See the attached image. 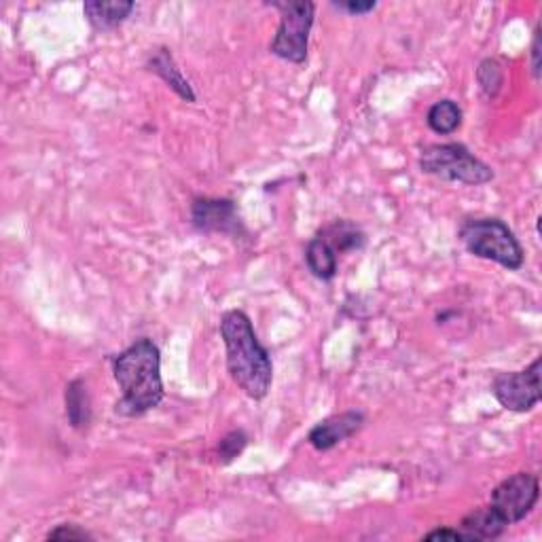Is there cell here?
<instances>
[{"mask_svg":"<svg viewBox=\"0 0 542 542\" xmlns=\"http://www.w3.org/2000/svg\"><path fill=\"white\" fill-rule=\"evenodd\" d=\"M191 223L202 233H223V236L240 238L246 229L238 214L236 202L227 197H200L191 206Z\"/></svg>","mask_w":542,"mask_h":542,"instance_id":"8","label":"cell"},{"mask_svg":"<svg viewBox=\"0 0 542 542\" xmlns=\"http://www.w3.org/2000/svg\"><path fill=\"white\" fill-rule=\"evenodd\" d=\"M424 540H451V542H464L462 534L458 528H439L432 530L424 536Z\"/></svg>","mask_w":542,"mask_h":542,"instance_id":"21","label":"cell"},{"mask_svg":"<svg viewBox=\"0 0 542 542\" xmlns=\"http://www.w3.org/2000/svg\"><path fill=\"white\" fill-rule=\"evenodd\" d=\"M269 5L280 13V26L269 51L280 60L303 64L307 60V43H310L316 5L310 0H274Z\"/></svg>","mask_w":542,"mask_h":542,"instance_id":"5","label":"cell"},{"mask_svg":"<svg viewBox=\"0 0 542 542\" xmlns=\"http://www.w3.org/2000/svg\"><path fill=\"white\" fill-rule=\"evenodd\" d=\"M134 9L136 5L132 0H89V3L83 5L87 22L92 24L96 32L115 30L128 20Z\"/></svg>","mask_w":542,"mask_h":542,"instance_id":"11","label":"cell"},{"mask_svg":"<svg viewBox=\"0 0 542 542\" xmlns=\"http://www.w3.org/2000/svg\"><path fill=\"white\" fill-rule=\"evenodd\" d=\"M460 240L473 257L494 261L509 271L523 267V248L513 229L500 219H468L460 227Z\"/></svg>","mask_w":542,"mask_h":542,"instance_id":"3","label":"cell"},{"mask_svg":"<svg viewBox=\"0 0 542 542\" xmlns=\"http://www.w3.org/2000/svg\"><path fill=\"white\" fill-rule=\"evenodd\" d=\"M420 168L445 183L485 185L494 180V170L460 142L430 144L420 155Z\"/></svg>","mask_w":542,"mask_h":542,"instance_id":"4","label":"cell"},{"mask_svg":"<svg viewBox=\"0 0 542 542\" xmlns=\"http://www.w3.org/2000/svg\"><path fill=\"white\" fill-rule=\"evenodd\" d=\"M305 263H307V267H310V271L318 280L329 282L337 274L339 259H337L335 248L318 233L316 238H312L310 242H307Z\"/></svg>","mask_w":542,"mask_h":542,"instance_id":"13","label":"cell"},{"mask_svg":"<svg viewBox=\"0 0 542 542\" xmlns=\"http://www.w3.org/2000/svg\"><path fill=\"white\" fill-rule=\"evenodd\" d=\"M426 123L435 134L441 136L454 134L462 125V108L458 106V102L443 98L428 108Z\"/></svg>","mask_w":542,"mask_h":542,"instance_id":"16","label":"cell"},{"mask_svg":"<svg viewBox=\"0 0 542 542\" xmlns=\"http://www.w3.org/2000/svg\"><path fill=\"white\" fill-rule=\"evenodd\" d=\"M477 81L481 85V92L487 98H496L504 83V72L500 62L494 58H485L477 68Z\"/></svg>","mask_w":542,"mask_h":542,"instance_id":"17","label":"cell"},{"mask_svg":"<svg viewBox=\"0 0 542 542\" xmlns=\"http://www.w3.org/2000/svg\"><path fill=\"white\" fill-rule=\"evenodd\" d=\"M246 445H248V435H246V432L244 430H231L229 435H225L221 439V443H219V458H221V462L229 464V462L236 460L242 454Z\"/></svg>","mask_w":542,"mask_h":542,"instance_id":"18","label":"cell"},{"mask_svg":"<svg viewBox=\"0 0 542 542\" xmlns=\"http://www.w3.org/2000/svg\"><path fill=\"white\" fill-rule=\"evenodd\" d=\"M320 236L335 248L337 255H341V252H350V250H360L367 240L363 229L356 227L350 221H335L329 227H324L320 231Z\"/></svg>","mask_w":542,"mask_h":542,"instance_id":"15","label":"cell"},{"mask_svg":"<svg viewBox=\"0 0 542 542\" xmlns=\"http://www.w3.org/2000/svg\"><path fill=\"white\" fill-rule=\"evenodd\" d=\"M147 66H149L151 72H155V75L172 89V92L178 98H183L185 102H191V104L197 100L189 79L183 75V70L178 68V64H176V60H174V56H172L168 47H161L155 53H151Z\"/></svg>","mask_w":542,"mask_h":542,"instance_id":"10","label":"cell"},{"mask_svg":"<svg viewBox=\"0 0 542 542\" xmlns=\"http://www.w3.org/2000/svg\"><path fill=\"white\" fill-rule=\"evenodd\" d=\"M507 528H509L507 521H504L492 507H481L471 511L458 526L464 542L494 540L500 538Z\"/></svg>","mask_w":542,"mask_h":542,"instance_id":"12","label":"cell"},{"mask_svg":"<svg viewBox=\"0 0 542 542\" xmlns=\"http://www.w3.org/2000/svg\"><path fill=\"white\" fill-rule=\"evenodd\" d=\"M363 426H365L363 411H343L316 424L310 430V435H307V441H310V445L318 451H329L341 441L354 437Z\"/></svg>","mask_w":542,"mask_h":542,"instance_id":"9","label":"cell"},{"mask_svg":"<svg viewBox=\"0 0 542 542\" xmlns=\"http://www.w3.org/2000/svg\"><path fill=\"white\" fill-rule=\"evenodd\" d=\"M49 540H94V534H89L77 523H60L56 530L47 534Z\"/></svg>","mask_w":542,"mask_h":542,"instance_id":"19","label":"cell"},{"mask_svg":"<svg viewBox=\"0 0 542 542\" xmlns=\"http://www.w3.org/2000/svg\"><path fill=\"white\" fill-rule=\"evenodd\" d=\"M221 337L227 350V371L252 401L267 396L274 382V363L261 346L255 327L242 310H229L221 318Z\"/></svg>","mask_w":542,"mask_h":542,"instance_id":"1","label":"cell"},{"mask_svg":"<svg viewBox=\"0 0 542 542\" xmlns=\"http://www.w3.org/2000/svg\"><path fill=\"white\" fill-rule=\"evenodd\" d=\"M492 394L496 401L509 411L526 413L532 411L540 399V358L523 369V371H511V373H498L492 384Z\"/></svg>","mask_w":542,"mask_h":542,"instance_id":"7","label":"cell"},{"mask_svg":"<svg viewBox=\"0 0 542 542\" xmlns=\"http://www.w3.org/2000/svg\"><path fill=\"white\" fill-rule=\"evenodd\" d=\"M333 7L350 15H367L377 9V3L375 0H339V3L335 0Z\"/></svg>","mask_w":542,"mask_h":542,"instance_id":"20","label":"cell"},{"mask_svg":"<svg viewBox=\"0 0 542 542\" xmlns=\"http://www.w3.org/2000/svg\"><path fill=\"white\" fill-rule=\"evenodd\" d=\"M540 498V483L532 473H515L492 492L490 507L507 521V526L526 519Z\"/></svg>","mask_w":542,"mask_h":542,"instance_id":"6","label":"cell"},{"mask_svg":"<svg viewBox=\"0 0 542 542\" xmlns=\"http://www.w3.org/2000/svg\"><path fill=\"white\" fill-rule=\"evenodd\" d=\"M113 375L121 390L115 411L123 418H138L164 401L161 354L151 339H136L128 350H123L115 358Z\"/></svg>","mask_w":542,"mask_h":542,"instance_id":"2","label":"cell"},{"mask_svg":"<svg viewBox=\"0 0 542 542\" xmlns=\"http://www.w3.org/2000/svg\"><path fill=\"white\" fill-rule=\"evenodd\" d=\"M66 415L70 426L77 430L92 424V399L83 379H72L66 386Z\"/></svg>","mask_w":542,"mask_h":542,"instance_id":"14","label":"cell"},{"mask_svg":"<svg viewBox=\"0 0 542 542\" xmlns=\"http://www.w3.org/2000/svg\"><path fill=\"white\" fill-rule=\"evenodd\" d=\"M532 72L534 79H540V28L534 32V41H532Z\"/></svg>","mask_w":542,"mask_h":542,"instance_id":"22","label":"cell"}]
</instances>
